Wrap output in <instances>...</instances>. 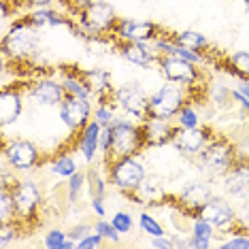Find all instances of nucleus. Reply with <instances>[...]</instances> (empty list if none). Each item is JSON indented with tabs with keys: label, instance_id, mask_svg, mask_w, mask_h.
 <instances>
[{
	"label": "nucleus",
	"instance_id": "412c9836",
	"mask_svg": "<svg viewBox=\"0 0 249 249\" xmlns=\"http://www.w3.org/2000/svg\"><path fill=\"white\" fill-rule=\"evenodd\" d=\"M100 132H103V126H100L96 120H92L86 128L81 130V137H79V151H81L83 160L88 164L94 162L96 154H98V143H100Z\"/></svg>",
	"mask_w": 249,
	"mask_h": 249
},
{
	"label": "nucleus",
	"instance_id": "f03ea898",
	"mask_svg": "<svg viewBox=\"0 0 249 249\" xmlns=\"http://www.w3.org/2000/svg\"><path fill=\"white\" fill-rule=\"evenodd\" d=\"M145 147L147 143L143 137V126L117 117L111 126V147L109 154L105 156V162L120 160V158H128V156H139Z\"/></svg>",
	"mask_w": 249,
	"mask_h": 249
},
{
	"label": "nucleus",
	"instance_id": "2f4dec72",
	"mask_svg": "<svg viewBox=\"0 0 249 249\" xmlns=\"http://www.w3.org/2000/svg\"><path fill=\"white\" fill-rule=\"evenodd\" d=\"M66 181H69V183H66V188H69V200L71 202H77L79 196H81V192L86 190V185L89 183V181H88V173L77 171L72 177H69Z\"/></svg>",
	"mask_w": 249,
	"mask_h": 249
},
{
	"label": "nucleus",
	"instance_id": "79ce46f5",
	"mask_svg": "<svg viewBox=\"0 0 249 249\" xmlns=\"http://www.w3.org/2000/svg\"><path fill=\"white\" fill-rule=\"evenodd\" d=\"M209 98L213 100L215 105H219V107H224L226 103H228V100L232 98V89H226L224 86H215V92L213 94H209Z\"/></svg>",
	"mask_w": 249,
	"mask_h": 249
},
{
	"label": "nucleus",
	"instance_id": "9d476101",
	"mask_svg": "<svg viewBox=\"0 0 249 249\" xmlns=\"http://www.w3.org/2000/svg\"><path fill=\"white\" fill-rule=\"evenodd\" d=\"M196 217L207 219L215 226V230H219L222 234H230L236 232V209L230 205L228 200L219 196H213L200 211L196 213Z\"/></svg>",
	"mask_w": 249,
	"mask_h": 249
},
{
	"label": "nucleus",
	"instance_id": "e433bc0d",
	"mask_svg": "<svg viewBox=\"0 0 249 249\" xmlns=\"http://www.w3.org/2000/svg\"><path fill=\"white\" fill-rule=\"evenodd\" d=\"M94 230L98 232V234L105 236V241H111V243H120V232H117V228L113 226L111 222H107V219L100 217L98 222L94 224Z\"/></svg>",
	"mask_w": 249,
	"mask_h": 249
},
{
	"label": "nucleus",
	"instance_id": "7c9ffc66",
	"mask_svg": "<svg viewBox=\"0 0 249 249\" xmlns=\"http://www.w3.org/2000/svg\"><path fill=\"white\" fill-rule=\"evenodd\" d=\"M139 226H141V230H143L147 236H151V239H158V236L166 234L164 228H162V224L158 222L151 213H141L139 215Z\"/></svg>",
	"mask_w": 249,
	"mask_h": 249
},
{
	"label": "nucleus",
	"instance_id": "39448f33",
	"mask_svg": "<svg viewBox=\"0 0 249 249\" xmlns=\"http://www.w3.org/2000/svg\"><path fill=\"white\" fill-rule=\"evenodd\" d=\"M107 175H109V183L113 188L128 196H132L139 190V185L143 183V179L147 177L143 162L137 156H128V158L107 162Z\"/></svg>",
	"mask_w": 249,
	"mask_h": 249
},
{
	"label": "nucleus",
	"instance_id": "f8f14e48",
	"mask_svg": "<svg viewBox=\"0 0 249 249\" xmlns=\"http://www.w3.org/2000/svg\"><path fill=\"white\" fill-rule=\"evenodd\" d=\"M115 100L122 111H126L130 117H137L139 122H145L149 117V96L143 92L139 83H126L115 89Z\"/></svg>",
	"mask_w": 249,
	"mask_h": 249
},
{
	"label": "nucleus",
	"instance_id": "3c124183",
	"mask_svg": "<svg viewBox=\"0 0 249 249\" xmlns=\"http://www.w3.org/2000/svg\"><path fill=\"white\" fill-rule=\"evenodd\" d=\"M13 2H18V0H13Z\"/></svg>",
	"mask_w": 249,
	"mask_h": 249
},
{
	"label": "nucleus",
	"instance_id": "72a5a7b5",
	"mask_svg": "<svg viewBox=\"0 0 249 249\" xmlns=\"http://www.w3.org/2000/svg\"><path fill=\"white\" fill-rule=\"evenodd\" d=\"M228 66L241 79H249V52H236L228 58Z\"/></svg>",
	"mask_w": 249,
	"mask_h": 249
},
{
	"label": "nucleus",
	"instance_id": "de8ad7c7",
	"mask_svg": "<svg viewBox=\"0 0 249 249\" xmlns=\"http://www.w3.org/2000/svg\"><path fill=\"white\" fill-rule=\"evenodd\" d=\"M190 247L207 249V247H211V239H198V236H192V239H190Z\"/></svg>",
	"mask_w": 249,
	"mask_h": 249
},
{
	"label": "nucleus",
	"instance_id": "4be33fe9",
	"mask_svg": "<svg viewBox=\"0 0 249 249\" xmlns=\"http://www.w3.org/2000/svg\"><path fill=\"white\" fill-rule=\"evenodd\" d=\"M83 79L88 81L92 94L98 100H107V98H115V89L111 86V75L103 69H94V71H83Z\"/></svg>",
	"mask_w": 249,
	"mask_h": 249
},
{
	"label": "nucleus",
	"instance_id": "c85d7f7f",
	"mask_svg": "<svg viewBox=\"0 0 249 249\" xmlns=\"http://www.w3.org/2000/svg\"><path fill=\"white\" fill-rule=\"evenodd\" d=\"M43 245L47 249H72V247H77V243L69 236V232H62L58 228H53L45 234Z\"/></svg>",
	"mask_w": 249,
	"mask_h": 249
},
{
	"label": "nucleus",
	"instance_id": "f257e3e1",
	"mask_svg": "<svg viewBox=\"0 0 249 249\" xmlns=\"http://www.w3.org/2000/svg\"><path fill=\"white\" fill-rule=\"evenodd\" d=\"M38 52V28L28 19V15L13 21V26L2 36L4 60H30Z\"/></svg>",
	"mask_w": 249,
	"mask_h": 249
},
{
	"label": "nucleus",
	"instance_id": "bb28decb",
	"mask_svg": "<svg viewBox=\"0 0 249 249\" xmlns=\"http://www.w3.org/2000/svg\"><path fill=\"white\" fill-rule=\"evenodd\" d=\"M77 171H79V166H77L75 158H72L71 154H66V151L52 160V173L58 175V177L69 179V177H72V175H75Z\"/></svg>",
	"mask_w": 249,
	"mask_h": 249
},
{
	"label": "nucleus",
	"instance_id": "a19ab883",
	"mask_svg": "<svg viewBox=\"0 0 249 249\" xmlns=\"http://www.w3.org/2000/svg\"><path fill=\"white\" fill-rule=\"evenodd\" d=\"M88 181H89V190H92V196H105V190H107V183L105 179H100L96 171H89L88 173Z\"/></svg>",
	"mask_w": 249,
	"mask_h": 249
},
{
	"label": "nucleus",
	"instance_id": "f3484780",
	"mask_svg": "<svg viewBox=\"0 0 249 249\" xmlns=\"http://www.w3.org/2000/svg\"><path fill=\"white\" fill-rule=\"evenodd\" d=\"M117 43H120L117 47H120L122 58L134 66H141V69H151L154 62L162 58L156 52V47H151L149 43H139V41H117Z\"/></svg>",
	"mask_w": 249,
	"mask_h": 249
},
{
	"label": "nucleus",
	"instance_id": "6ab92c4d",
	"mask_svg": "<svg viewBox=\"0 0 249 249\" xmlns=\"http://www.w3.org/2000/svg\"><path fill=\"white\" fill-rule=\"evenodd\" d=\"M21 111H24V94L15 86H2V94H0V126L7 128L11 124L19 120Z\"/></svg>",
	"mask_w": 249,
	"mask_h": 249
},
{
	"label": "nucleus",
	"instance_id": "58836bf2",
	"mask_svg": "<svg viewBox=\"0 0 249 249\" xmlns=\"http://www.w3.org/2000/svg\"><path fill=\"white\" fill-rule=\"evenodd\" d=\"M236 230L249 234V200H243L236 207Z\"/></svg>",
	"mask_w": 249,
	"mask_h": 249
},
{
	"label": "nucleus",
	"instance_id": "b1692460",
	"mask_svg": "<svg viewBox=\"0 0 249 249\" xmlns=\"http://www.w3.org/2000/svg\"><path fill=\"white\" fill-rule=\"evenodd\" d=\"M132 196L139 198L137 202H141V205H158V202H162L166 198V192H164V185L160 183V179L145 177L143 183L139 185V190Z\"/></svg>",
	"mask_w": 249,
	"mask_h": 249
},
{
	"label": "nucleus",
	"instance_id": "4468645a",
	"mask_svg": "<svg viewBox=\"0 0 249 249\" xmlns=\"http://www.w3.org/2000/svg\"><path fill=\"white\" fill-rule=\"evenodd\" d=\"M209 141H211V130L205 126H196V128H179L177 126L175 137H173V145L179 154H183L188 158H196L207 147Z\"/></svg>",
	"mask_w": 249,
	"mask_h": 249
},
{
	"label": "nucleus",
	"instance_id": "a211bd4d",
	"mask_svg": "<svg viewBox=\"0 0 249 249\" xmlns=\"http://www.w3.org/2000/svg\"><path fill=\"white\" fill-rule=\"evenodd\" d=\"M141 126H143L147 147H164L173 143L175 130H177V124H173V120H160V117H147Z\"/></svg>",
	"mask_w": 249,
	"mask_h": 249
},
{
	"label": "nucleus",
	"instance_id": "8fccbe9b",
	"mask_svg": "<svg viewBox=\"0 0 249 249\" xmlns=\"http://www.w3.org/2000/svg\"><path fill=\"white\" fill-rule=\"evenodd\" d=\"M236 89H241V92H243V94H245L247 98H249V79H241V83H239V86H236Z\"/></svg>",
	"mask_w": 249,
	"mask_h": 249
},
{
	"label": "nucleus",
	"instance_id": "7ed1b4c3",
	"mask_svg": "<svg viewBox=\"0 0 249 249\" xmlns=\"http://www.w3.org/2000/svg\"><path fill=\"white\" fill-rule=\"evenodd\" d=\"M198 168L211 177H224L236 164V149L230 141L226 139H211L207 147L196 156Z\"/></svg>",
	"mask_w": 249,
	"mask_h": 249
},
{
	"label": "nucleus",
	"instance_id": "a878e982",
	"mask_svg": "<svg viewBox=\"0 0 249 249\" xmlns=\"http://www.w3.org/2000/svg\"><path fill=\"white\" fill-rule=\"evenodd\" d=\"M60 81H62V86H64L66 96H81V98H89V100L94 98V94H92V89H89L88 81L83 79V72H77V75L66 72Z\"/></svg>",
	"mask_w": 249,
	"mask_h": 249
},
{
	"label": "nucleus",
	"instance_id": "c756f323",
	"mask_svg": "<svg viewBox=\"0 0 249 249\" xmlns=\"http://www.w3.org/2000/svg\"><path fill=\"white\" fill-rule=\"evenodd\" d=\"M24 230V224L19 219H11V222H0V245L9 247L11 243L19 236V232Z\"/></svg>",
	"mask_w": 249,
	"mask_h": 249
},
{
	"label": "nucleus",
	"instance_id": "ea45409f",
	"mask_svg": "<svg viewBox=\"0 0 249 249\" xmlns=\"http://www.w3.org/2000/svg\"><path fill=\"white\" fill-rule=\"evenodd\" d=\"M105 245V236L103 234H98V232H89V234L86 236V239H81L77 243V247L79 249H98V247H103Z\"/></svg>",
	"mask_w": 249,
	"mask_h": 249
},
{
	"label": "nucleus",
	"instance_id": "5701e85b",
	"mask_svg": "<svg viewBox=\"0 0 249 249\" xmlns=\"http://www.w3.org/2000/svg\"><path fill=\"white\" fill-rule=\"evenodd\" d=\"M28 19L36 28H55V26H71V19L66 13L52 7H36L28 13Z\"/></svg>",
	"mask_w": 249,
	"mask_h": 249
},
{
	"label": "nucleus",
	"instance_id": "0eeeda50",
	"mask_svg": "<svg viewBox=\"0 0 249 249\" xmlns=\"http://www.w3.org/2000/svg\"><path fill=\"white\" fill-rule=\"evenodd\" d=\"M11 188H13L15 200V217L24 224V228H28L32 219L38 217V209L43 205V194L32 179L15 181Z\"/></svg>",
	"mask_w": 249,
	"mask_h": 249
},
{
	"label": "nucleus",
	"instance_id": "cd10ccee",
	"mask_svg": "<svg viewBox=\"0 0 249 249\" xmlns=\"http://www.w3.org/2000/svg\"><path fill=\"white\" fill-rule=\"evenodd\" d=\"M15 217V200L11 185H0V222H11Z\"/></svg>",
	"mask_w": 249,
	"mask_h": 249
},
{
	"label": "nucleus",
	"instance_id": "09e8293b",
	"mask_svg": "<svg viewBox=\"0 0 249 249\" xmlns=\"http://www.w3.org/2000/svg\"><path fill=\"white\" fill-rule=\"evenodd\" d=\"M21 2H24L26 7L36 9V7H49V4H52L53 0H21Z\"/></svg>",
	"mask_w": 249,
	"mask_h": 249
},
{
	"label": "nucleus",
	"instance_id": "6e6552de",
	"mask_svg": "<svg viewBox=\"0 0 249 249\" xmlns=\"http://www.w3.org/2000/svg\"><path fill=\"white\" fill-rule=\"evenodd\" d=\"M2 162H7L13 171H30L41 162V149L28 139L2 141Z\"/></svg>",
	"mask_w": 249,
	"mask_h": 249
},
{
	"label": "nucleus",
	"instance_id": "f704fd0d",
	"mask_svg": "<svg viewBox=\"0 0 249 249\" xmlns=\"http://www.w3.org/2000/svg\"><path fill=\"white\" fill-rule=\"evenodd\" d=\"M192 236H198V239H213L215 236V226L207 219L194 217V224H192Z\"/></svg>",
	"mask_w": 249,
	"mask_h": 249
},
{
	"label": "nucleus",
	"instance_id": "473e14b6",
	"mask_svg": "<svg viewBox=\"0 0 249 249\" xmlns=\"http://www.w3.org/2000/svg\"><path fill=\"white\" fill-rule=\"evenodd\" d=\"M175 124H177L179 128H196L200 126V115H198V111L194 109V105H185L183 109L179 111V115L175 117Z\"/></svg>",
	"mask_w": 249,
	"mask_h": 249
},
{
	"label": "nucleus",
	"instance_id": "aec40b11",
	"mask_svg": "<svg viewBox=\"0 0 249 249\" xmlns=\"http://www.w3.org/2000/svg\"><path fill=\"white\" fill-rule=\"evenodd\" d=\"M224 190L234 198L249 196V160H236V164L224 175Z\"/></svg>",
	"mask_w": 249,
	"mask_h": 249
},
{
	"label": "nucleus",
	"instance_id": "423d86ee",
	"mask_svg": "<svg viewBox=\"0 0 249 249\" xmlns=\"http://www.w3.org/2000/svg\"><path fill=\"white\" fill-rule=\"evenodd\" d=\"M185 105H188V89L168 81L149 96V117L175 120Z\"/></svg>",
	"mask_w": 249,
	"mask_h": 249
},
{
	"label": "nucleus",
	"instance_id": "a18cd8bd",
	"mask_svg": "<svg viewBox=\"0 0 249 249\" xmlns=\"http://www.w3.org/2000/svg\"><path fill=\"white\" fill-rule=\"evenodd\" d=\"M151 247H156V249H171L175 247V241L171 239V236H158V239H151Z\"/></svg>",
	"mask_w": 249,
	"mask_h": 249
},
{
	"label": "nucleus",
	"instance_id": "dca6fc26",
	"mask_svg": "<svg viewBox=\"0 0 249 249\" xmlns=\"http://www.w3.org/2000/svg\"><path fill=\"white\" fill-rule=\"evenodd\" d=\"M162 32L158 30L156 24L141 19H120L113 30V36L117 41H139V43H151L160 36Z\"/></svg>",
	"mask_w": 249,
	"mask_h": 249
},
{
	"label": "nucleus",
	"instance_id": "2eb2a0df",
	"mask_svg": "<svg viewBox=\"0 0 249 249\" xmlns=\"http://www.w3.org/2000/svg\"><path fill=\"white\" fill-rule=\"evenodd\" d=\"M26 94L32 103H36L41 107H60L62 100L66 98L62 81H55V79H52V77L36 79L32 86H28Z\"/></svg>",
	"mask_w": 249,
	"mask_h": 249
},
{
	"label": "nucleus",
	"instance_id": "1a4fd4ad",
	"mask_svg": "<svg viewBox=\"0 0 249 249\" xmlns=\"http://www.w3.org/2000/svg\"><path fill=\"white\" fill-rule=\"evenodd\" d=\"M158 64H160V71L166 81L177 83V86H183V88L200 86V69L194 62L177 58V55H162L158 60Z\"/></svg>",
	"mask_w": 249,
	"mask_h": 249
},
{
	"label": "nucleus",
	"instance_id": "9b49d317",
	"mask_svg": "<svg viewBox=\"0 0 249 249\" xmlns=\"http://www.w3.org/2000/svg\"><path fill=\"white\" fill-rule=\"evenodd\" d=\"M60 120L66 124V128L72 132H79L94 120V109L89 98L81 96H66L60 105Z\"/></svg>",
	"mask_w": 249,
	"mask_h": 249
},
{
	"label": "nucleus",
	"instance_id": "4c0bfd02",
	"mask_svg": "<svg viewBox=\"0 0 249 249\" xmlns=\"http://www.w3.org/2000/svg\"><path fill=\"white\" fill-rule=\"evenodd\" d=\"M111 224L115 226L120 234H128V232L132 230V226H134V222H132V215L126 213V211H117L115 215H113Z\"/></svg>",
	"mask_w": 249,
	"mask_h": 249
},
{
	"label": "nucleus",
	"instance_id": "c9c22d12",
	"mask_svg": "<svg viewBox=\"0 0 249 249\" xmlns=\"http://www.w3.org/2000/svg\"><path fill=\"white\" fill-rule=\"evenodd\" d=\"M222 249H249V234L247 232H230V239L219 243Z\"/></svg>",
	"mask_w": 249,
	"mask_h": 249
},
{
	"label": "nucleus",
	"instance_id": "49530a36",
	"mask_svg": "<svg viewBox=\"0 0 249 249\" xmlns=\"http://www.w3.org/2000/svg\"><path fill=\"white\" fill-rule=\"evenodd\" d=\"M89 207H92V211L98 215V217H105V202H103V196H92V200H89Z\"/></svg>",
	"mask_w": 249,
	"mask_h": 249
},
{
	"label": "nucleus",
	"instance_id": "ddd939ff",
	"mask_svg": "<svg viewBox=\"0 0 249 249\" xmlns=\"http://www.w3.org/2000/svg\"><path fill=\"white\" fill-rule=\"evenodd\" d=\"M211 198H213L211 183L205 179H198V181H192L190 185H185V188L179 192V196L175 198V202H177V207L181 209V213H188L190 217H196V213L200 211Z\"/></svg>",
	"mask_w": 249,
	"mask_h": 249
},
{
	"label": "nucleus",
	"instance_id": "c03bdc74",
	"mask_svg": "<svg viewBox=\"0 0 249 249\" xmlns=\"http://www.w3.org/2000/svg\"><path fill=\"white\" fill-rule=\"evenodd\" d=\"M232 100H234L236 105H241L243 113H247V115H249V98L241 92V89H232Z\"/></svg>",
	"mask_w": 249,
	"mask_h": 249
},
{
	"label": "nucleus",
	"instance_id": "20e7f679",
	"mask_svg": "<svg viewBox=\"0 0 249 249\" xmlns=\"http://www.w3.org/2000/svg\"><path fill=\"white\" fill-rule=\"evenodd\" d=\"M117 21V11L113 4L105 2V0H92L86 9L79 13V28H81L86 35L89 36H105V35H113Z\"/></svg>",
	"mask_w": 249,
	"mask_h": 249
},
{
	"label": "nucleus",
	"instance_id": "37998d69",
	"mask_svg": "<svg viewBox=\"0 0 249 249\" xmlns=\"http://www.w3.org/2000/svg\"><path fill=\"white\" fill-rule=\"evenodd\" d=\"M89 232H94V228H92L89 224H77L75 228H71V230H69V236H71V239L75 241V243H79L81 239H86Z\"/></svg>",
	"mask_w": 249,
	"mask_h": 249
},
{
	"label": "nucleus",
	"instance_id": "393cba45",
	"mask_svg": "<svg viewBox=\"0 0 249 249\" xmlns=\"http://www.w3.org/2000/svg\"><path fill=\"white\" fill-rule=\"evenodd\" d=\"M171 36H173V41L177 45L188 47V49H192V52L205 53L209 49L207 36H202L200 32H196V30H181V32H175V35H171Z\"/></svg>",
	"mask_w": 249,
	"mask_h": 249
}]
</instances>
